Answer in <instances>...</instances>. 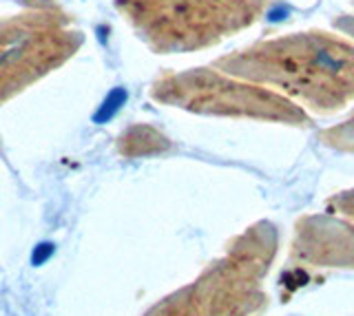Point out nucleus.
I'll list each match as a JSON object with an SVG mask.
<instances>
[{"label":"nucleus","instance_id":"1","mask_svg":"<svg viewBox=\"0 0 354 316\" xmlns=\"http://www.w3.org/2000/svg\"><path fill=\"white\" fill-rule=\"evenodd\" d=\"M219 71L297 93H352L354 47L328 36L286 38L219 62Z\"/></svg>","mask_w":354,"mask_h":316},{"label":"nucleus","instance_id":"2","mask_svg":"<svg viewBox=\"0 0 354 316\" xmlns=\"http://www.w3.org/2000/svg\"><path fill=\"white\" fill-rule=\"evenodd\" d=\"M155 51L208 47L250 25L266 0H113Z\"/></svg>","mask_w":354,"mask_h":316},{"label":"nucleus","instance_id":"3","mask_svg":"<svg viewBox=\"0 0 354 316\" xmlns=\"http://www.w3.org/2000/svg\"><path fill=\"white\" fill-rule=\"evenodd\" d=\"M82 45V34L49 0L0 18V104L42 78Z\"/></svg>","mask_w":354,"mask_h":316},{"label":"nucleus","instance_id":"4","mask_svg":"<svg viewBox=\"0 0 354 316\" xmlns=\"http://www.w3.org/2000/svg\"><path fill=\"white\" fill-rule=\"evenodd\" d=\"M166 139L151 126H131L120 137L118 150L124 157H144V155H158L164 150Z\"/></svg>","mask_w":354,"mask_h":316}]
</instances>
